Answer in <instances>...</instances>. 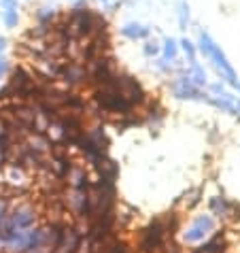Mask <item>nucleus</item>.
I'll use <instances>...</instances> for the list:
<instances>
[{"instance_id": "nucleus-1", "label": "nucleus", "mask_w": 240, "mask_h": 253, "mask_svg": "<svg viewBox=\"0 0 240 253\" xmlns=\"http://www.w3.org/2000/svg\"><path fill=\"white\" fill-rule=\"evenodd\" d=\"M200 49H202V53H206L208 58L215 62V66L221 70L225 77H228V81L232 83V85H236V73H234V68L230 66V62H228V58H225V53L213 43V39H210L206 32H200Z\"/></svg>"}, {"instance_id": "nucleus-2", "label": "nucleus", "mask_w": 240, "mask_h": 253, "mask_svg": "<svg viewBox=\"0 0 240 253\" xmlns=\"http://www.w3.org/2000/svg\"><path fill=\"white\" fill-rule=\"evenodd\" d=\"M96 102L100 104L104 111H109V113H121V115H125L132 109V104L125 100V98L119 94L117 89L111 85V83H109V85H100V87H98Z\"/></svg>"}, {"instance_id": "nucleus-3", "label": "nucleus", "mask_w": 240, "mask_h": 253, "mask_svg": "<svg viewBox=\"0 0 240 253\" xmlns=\"http://www.w3.org/2000/svg\"><path fill=\"white\" fill-rule=\"evenodd\" d=\"M111 85L115 87L130 104L145 102V92H143V87H140V83L128 75H115V79H113Z\"/></svg>"}, {"instance_id": "nucleus-4", "label": "nucleus", "mask_w": 240, "mask_h": 253, "mask_svg": "<svg viewBox=\"0 0 240 253\" xmlns=\"http://www.w3.org/2000/svg\"><path fill=\"white\" fill-rule=\"evenodd\" d=\"M60 77L68 83V85H79V83H85L87 81L85 64H79V62H68V64H62Z\"/></svg>"}, {"instance_id": "nucleus-5", "label": "nucleus", "mask_w": 240, "mask_h": 253, "mask_svg": "<svg viewBox=\"0 0 240 253\" xmlns=\"http://www.w3.org/2000/svg\"><path fill=\"white\" fill-rule=\"evenodd\" d=\"M174 94L176 98H192V100H202L200 89L196 87V83L192 81V77H185V79L174 81Z\"/></svg>"}, {"instance_id": "nucleus-6", "label": "nucleus", "mask_w": 240, "mask_h": 253, "mask_svg": "<svg viewBox=\"0 0 240 253\" xmlns=\"http://www.w3.org/2000/svg\"><path fill=\"white\" fill-rule=\"evenodd\" d=\"M210 228H213V219H210V217H198L194 228L185 234V241H189V243L200 241V238H204V234H206V230H210Z\"/></svg>"}, {"instance_id": "nucleus-7", "label": "nucleus", "mask_w": 240, "mask_h": 253, "mask_svg": "<svg viewBox=\"0 0 240 253\" xmlns=\"http://www.w3.org/2000/svg\"><path fill=\"white\" fill-rule=\"evenodd\" d=\"M161 236H164V228H161V223H153L151 228H147L145 230V238H143V247L145 249H153V247H158L160 241H161Z\"/></svg>"}, {"instance_id": "nucleus-8", "label": "nucleus", "mask_w": 240, "mask_h": 253, "mask_svg": "<svg viewBox=\"0 0 240 253\" xmlns=\"http://www.w3.org/2000/svg\"><path fill=\"white\" fill-rule=\"evenodd\" d=\"M223 238H221V234H217V236H213L210 241L204 245V247H200V249H196L194 253H223Z\"/></svg>"}, {"instance_id": "nucleus-9", "label": "nucleus", "mask_w": 240, "mask_h": 253, "mask_svg": "<svg viewBox=\"0 0 240 253\" xmlns=\"http://www.w3.org/2000/svg\"><path fill=\"white\" fill-rule=\"evenodd\" d=\"M123 34L128 39H145L147 34H149V28H145V26H140V24H125L123 26Z\"/></svg>"}, {"instance_id": "nucleus-10", "label": "nucleus", "mask_w": 240, "mask_h": 253, "mask_svg": "<svg viewBox=\"0 0 240 253\" xmlns=\"http://www.w3.org/2000/svg\"><path fill=\"white\" fill-rule=\"evenodd\" d=\"M34 217L30 215V211H19V213H15V217H13V223H15L17 228H24V226H30Z\"/></svg>"}, {"instance_id": "nucleus-11", "label": "nucleus", "mask_w": 240, "mask_h": 253, "mask_svg": "<svg viewBox=\"0 0 240 253\" xmlns=\"http://www.w3.org/2000/svg\"><path fill=\"white\" fill-rule=\"evenodd\" d=\"M37 19L40 24H53V19H55V13L53 11H49V9H40L37 13Z\"/></svg>"}, {"instance_id": "nucleus-12", "label": "nucleus", "mask_w": 240, "mask_h": 253, "mask_svg": "<svg viewBox=\"0 0 240 253\" xmlns=\"http://www.w3.org/2000/svg\"><path fill=\"white\" fill-rule=\"evenodd\" d=\"M4 24L9 28H15L17 26V11L15 9H6L4 11Z\"/></svg>"}, {"instance_id": "nucleus-13", "label": "nucleus", "mask_w": 240, "mask_h": 253, "mask_svg": "<svg viewBox=\"0 0 240 253\" xmlns=\"http://www.w3.org/2000/svg\"><path fill=\"white\" fill-rule=\"evenodd\" d=\"M164 55H166V58H170V60H174V58H176V43H174L172 39H166Z\"/></svg>"}, {"instance_id": "nucleus-14", "label": "nucleus", "mask_w": 240, "mask_h": 253, "mask_svg": "<svg viewBox=\"0 0 240 253\" xmlns=\"http://www.w3.org/2000/svg\"><path fill=\"white\" fill-rule=\"evenodd\" d=\"M213 209L217 211V213H221V215H228L230 205H228V202H225L223 198H215V200H213Z\"/></svg>"}, {"instance_id": "nucleus-15", "label": "nucleus", "mask_w": 240, "mask_h": 253, "mask_svg": "<svg viewBox=\"0 0 240 253\" xmlns=\"http://www.w3.org/2000/svg\"><path fill=\"white\" fill-rule=\"evenodd\" d=\"M181 45H183V49H185V53L189 55V60L194 62V60H196V49H194V45L189 43L187 39H183V41H181Z\"/></svg>"}, {"instance_id": "nucleus-16", "label": "nucleus", "mask_w": 240, "mask_h": 253, "mask_svg": "<svg viewBox=\"0 0 240 253\" xmlns=\"http://www.w3.org/2000/svg\"><path fill=\"white\" fill-rule=\"evenodd\" d=\"M189 22V9L187 4H181V26H185Z\"/></svg>"}, {"instance_id": "nucleus-17", "label": "nucleus", "mask_w": 240, "mask_h": 253, "mask_svg": "<svg viewBox=\"0 0 240 253\" xmlns=\"http://www.w3.org/2000/svg\"><path fill=\"white\" fill-rule=\"evenodd\" d=\"M158 51H160V49H158V45H155V43H147L145 45V53L147 55H155Z\"/></svg>"}, {"instance_id": "nucleus-18", "label": "nucleus", "mask_w": 240, "mask_h": 253, "mask_svg": "<svg viewBox=\"0 0 240 253\" xmlns=\"http://www.w3.org/2000/svg\"><path fill=\"white\" fill-rule=\"evenodd\" d=\"M0 4L4 6V11L6 9H17V0H0Z\"/></svg>"}, {"instance_id": "nucleus-19", "label": "nucleus", "mask_w": 240, "mask_h": 253, "mask_svg": "<svg viewBox=\"0 0 240 253\" xmlns=\"http://www.w3.org/2000/svg\"><path fill=\"white\" fill-rule=\"evenodd\" d=\"M6 73V62H2V60H0V77H2Z\"/></svg>"}, {"instance_id": "nucleus-20", "label": "nucleus", "mask_w": 240, "mask_h": 253, "mask_svg": "<svg viewBox=\"0 0 240 253\" xmlns=\"http://www.w3.org/2000/svg\"><path fill=\"white\" fill-rule=\"evenodd\" d=\"M4 43H6V41H4V39H0V51L4 49Z\"/></svg>"}, {"instance_id": "nucleus-21", "label": "nucleus", "mask_w": 240, "mask_h": 253, "mask_svg": "<svg viewBox=\"0 0 240 253\" xmlns=\"http://www.w3.org/2000/svg\"><path fill=\"white\" fill-rule=\"evenodd\" d=\"M2 213H4V207L0 205V219H2Z\"/></svg>"}, {"instance_id": "nucleus-22", "label": "nucleus", "mask_w": 240, "mask_h": 253, "mask_svg": "<svg viewBox=\"0 0 240 253\" xmlns=\"http://www.w3.org/2000/svg\"><path fill=\"white\" fill-rule=\"evenodd\" d=\"M236 87H238V89H240V83H236Z\"/></svg>"}]
</instances>
